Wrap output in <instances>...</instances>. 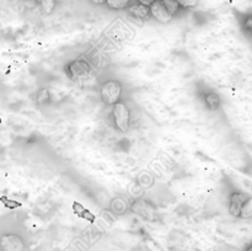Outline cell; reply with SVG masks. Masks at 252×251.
<instances>
[{"instance_id":"obj_1","label":"cell","mask_w":252,"mask_h":251,"mask_svg":"<svg viewBox=\"0 0 252 251\" xmlns=\"http://www.w3.org/2000/svg\"><path fill=\"white\" fill-rule=\"evenodd\" d=\"M121 94H122V85L116 80L106 81L101 86V98L105 105L113 106L120 102Z\"/></svg>"},{"instance_id":"obj_2","label":"cell","mask_w":252,"mask_h":251,"mask_svg":"<svg viewBox=\"0 0 252 251\" xmlns=\"http://www.w3.org/2000/svg\"><path fill=\"white\" fill-rule=\"evenodd\" d=\"M112 115L117 129L123 133L127 132L129 129V110L126 106V103L117 102L116 105H113Z\"/></svg>"},{"instance_id":"obj_3","label":"cell","mask_w":252,"mask_h":251,"mask_svg":"<svg viewBox=\"0 0 252 251\" xmlns=\"http://www.w3.org/2000/svg\"><path fill=\"white\" fill-rule=\"evenodd\" d=\"M133 212L135 214H138L142 218L147 219V220H157L158 219V211L153 204H150L149 202L144 201V199H137L132 203V207H130Z\"/></svg>"},{"instance_id":"obj_4","label":"cell","mask_w":252,"mask_h":251,"mask_svg":"<svg viewBox=\"0 0 252 251\" xmlns=\"http://www.w3.org/2000/svg\"><path fill=\"white\" fill-rule=\"evenodd\" d=\"M0 248L1 251H24L25 244L20 236L6 234L0 239Z\"/></svg>"},{"instance_id":"obj_5","label":"cell","mask_w":252,"mask_h":251,"mask_svg":"<svg viewBox=\"0 0 252 251\" xmlns=\"http://www.w3.org/2000/svg\"><path fill=\"white\" fill-rule=\"evenodd\" d=\"M150 15H152L154 19H157L158 21L161 22V24H166V22L171 21L172 16L169 12V10L165 7V5L162 4L161 0H155L154 2L150 6Z\"/></svg>"},{"instance_id":"obj_6","label":"cell","mask_w":252,"mask_h":251,"mask_svg":"<svg viewBox=\"0 0 252 251\" xmlns=\"http://www.w3.org/2000/svg\"><path fill=\"white\" fill-rule=\"evenodd\" d=\"M248 197L243 193H239V192H234L230 196V207H229V211L233 214L234 217H240L241 216V209H243L244 203L246 202Z\"/></svg>"},{"instance_id":"obj_7","label":"cell","mask_w":252,"mask_h":251,"mask_svg":"<svg viewBox=\"0 0 252 251\" xmlns=\"http://www.w3.org/2000/svg\"><path fill=\"white\" fill-rule=\"evenodd\" d=\"M91 66L90 64L83 61H76L69 65V73H70L71 78H81L89 74Z\"/></svg>"},{"instance_id":"obj_8","label":"cell","mask_w":252,"mask_h":251,"mask_svg":"<svg viewBox=\"0 0 252 251\" xmlns=\"http://www.w3.org/2000/svg\"><path fill=\"white\" fill-rule=\"evenodd\" d=\"M128 11L132 15L133 17H137V19H149L150 16V7L145 6L143 4H135L132 5V6L128 7Z\"/></svg>"},{"instance_id":"obj_9","label":"cell","mask_w":252,"mask_h":251,"mask_svg":"<svg viewBox=\"0 0 252 251\" xmlns=\"http://www.w3.org/2000/svg\"><path fill=\"white\" fill-rule=\"evenodd\" d=\"M73 211L74 213L78 214L80 218H84L86 219V220H89L90 223H93L94 220H95V214L91 213L90 211H89L88 208H85V207L83 206V204L80 203V202H74L73 203Z\"/></svg>"},{"instance_id":"obj_10","label":"cell","mask_w":252,"mask_h":251,"mask_svg":"<svg viewBox=\"0 0 252 251\" xmlns=\"http://www.w3.org/2000/svg\"><path fill=\"white\" fill-rule=\"evenodd\" d=\"M204 100H206V103L209 106L211 110H216L219 106V103H220V98H219V96L214 93L206 95Z\"/></svg>"},{"instance_id":"obj_11","label":"cell","mask_w":252,"mask_h":251,"mask_svg":"<svg viewBox=\"0 0 252 251\" xmlns=\"http://www.w3.org/2000/svg\"><path fill=\"white\" fill-rule=\"evenodd\" d=\"M107 6L113 10H122L128 6L130 0H107Z\"/></svg>"},{"instance_id":"obj_12","label":"cell","mask_w":252,"mask_h":251,"mask_svg":"<svg viewBox=\"0 0 252 251\" xmlns=\"http://www.w3.org/2000/svg\"><path fill=\"white\" fill-rule=\"evenodd\" d=\"M39 4H41L42 10H43L46 14H52L56 7L57 0H38Z\"/></svg>"},{"instance_id":"obj_13","label":"cell","mask_w":252,"mask_h":251,"mask_svg":"<svg viewBox=\"0 0 252 251\" xmlns=\"http://www.w3.org/2000/svg\"><path fill=\"white\" fill-rule=\"evenodd\" d=\"M240 217H243V218H251L252 217V197L246 199V202L244 203Z\"/></svg>"},{"instance_id":"obj_14","label":"cell","mask_w":252,"mask_h":251,"mask_svg":"<svg viewBox=\"0 0 252 251\" xmlns=\"http://www.w3.org/2000/svg\"><path fill=\"white\" fill-rule=\"evenodd\" d=\"M162 4L165 5V7H166L167 10H169V12L171 15H175L177 12V10H179L180 7V4L177 2V0H161Z\"/></svg>"},{"instance_id":"obj_15","label":"cell","mask_w":252,"mask_h":251,"mask_svg":"<svg viewBox=\"0 0 252 251\" xmlns=\"http://www.w3.org/2000/svg\"><path fill=\"white\" fill-rule=\"evenodd\" d=\"M199 0H177V2L180 4V6L182 7H194L197 4H198Z\"/></svg>"},{"instance_id":"obj_16","label":"cell","mask_w":252,"mask_h":251,"mask_svg":"<svg viewBox=\"0 0 252 251\" xmlns=\"http://www.w3.org/2000/svg\"><path fill=\"white\" fill-rule=\"evenodd\" d=\"M2 202H5V203H7L6 206L10 207V208H16V207H20L21 204L19 203V202H12V201H7L6 198H1Z\"/></svg>"},{"instance_id":"obj_17","label":"cell","mask_w":252,"mask_h":251,"mask_svg":"<svg viewBox=\"0 0 252 251\" xmlns=\"http://www.w3.org/2000/svg\"><path fill=\"white\" fill-rule=\"evenodd\" d=\"M245 27L252 33V16H249L245 21Z\"/></svg>"},{"instance_id":"obj_18","label":"cell","mask_w":252,"mask_h":251,"mask_svg":"<svg viewBox=\"0 0 252 251\" xmlns=\"http://www.w3.org/2000/svg\"><path fill=\"white\" fill-rule=\"evenodd\" d=\"M138 1H139V4H143V5H145V6H152V4L153 2L155 1V0H138Z\"/></svg>"},{"instance_id":"obj_19","label":"cell","mask_w":252,"mask_h":251,"mask_svg":"<svg viewBox=\"0 0 252 251\" xmlns=\"http://www.w3.org/2000/svg\"><path fill=\"white\" fill-rule=\"evenodd\" d=\"M90 1L95 5H101V4H105L107 0H90Z\"/></svg>"},{"instance_id":"obj_20","label":"cell","mask_w":252,"mask_h":251,"mask_svg":"<svg viewBox=\"0 0 252 251\" xmlns=\"http://www.w3.org/2000/svg\"><path fill=\"white\" fill-rule=\"evenodd\" d=\"M246 251H252V245H250V246H249V248H248V249H246Z\"/></svg>"}]
</instances>
